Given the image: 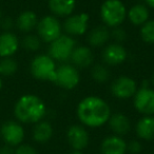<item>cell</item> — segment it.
Listing matches in <instances>:
<instances>
[{"label":"cell","instance_id":"cell-1","mask_svg":"<svg viewBox=\"0 0 154 154\" xmlns=\"http://www.w3.org/2000/svg\"><path fill=\"white\" fill-rule=\"evenodd\" d=\"M76 114L84 126L98 128L108 122L111 109L105 99L98 96H87L79 101Z\"/></svg>","mask_w":154,"mask_h":154},{"label":"cell","instance_id":"cell-2","mask_svg":"<svg viewBox=\"0 0 154 154\" xmlns=\"http://www.w3.org/2000/svg\"><path fill=\"white\" fill-rule=\"evenodd\" d=\"M47 113L43 100L34 94L22 95L15 103L14 115L18 122L24 124H37L43 119Z\"/></svg>","mask_w":154,"mask_h":154},{"label":"cell","instance_id":"cell-3","mask_svg":"<svg viewBox=\"0 0 154 154\" xmlns=\"http://www.w3.org/2000/svg\"><path fill=\"white\" fill-rule=\"evenodd\" d=\"M127 8L122 0H106L100 7V18L106 26H120L127 18Z\"/></svg>","mask_w":154,"mask_h":154},{"label":"cell","instance_id":"cell-4","mask_svg":"<svg viewBox=\"0 0 154 154\" xmlns=\"http://www.w3.org/2000/svg\"><path fill=\"white\" fill-rule=\"evenodd\" d=\"M56 63L55 60L49 55L40 54L34 57L30 64V71L35 79L42 82H54L56 74Z\"/></svg>","mask_w":154,"mask_h":154},{"label":"cell","instance_id":"cell-5","mask_svg":"<svg viewBox=\"0 0 154 154\" xmlns=\"http://www.w3.org/2000/svg\"><path fill=\"white\" fill-rule=\"evenodd\" d=\"M75 47H76V41L72 36L61 34L57 39L50 43L49 56L57 61H68L70 60Z\"/></svg>","mask_w":154,"mask_h":154},{"label":"cell","instance_id":"cell-6","mask_svg":"<svg viewBox=\"0 0 154 154\" xmlns=\"http://www.w3.org/2000/svg\"><path fill=\"white\" fill-rule=\"evenodd\" d=\"M37 33L41 41L51 43L61 35L62 26L60 21L53 15L42 17L37 24Z\"/></svg>","mask_w":154,"mask_h":154},{"label":"cell","instance_id":"cell-7","mask_svg":"<svg viewBox=\"0 0 154 154\" xmlns=\"http://www.w3.org/2000/svg\"><path fill=\"white\" fill-rule=\"evenodd\" d=\"M80 82L79 71L73 64H62L56 69L54 84L64 90L76 88Z\"/></svg>","mask_w":154,"mask_h":154},{"label":"cell","instance_id":"cell-8","mask_svg":"<svg viewBox=\"0 0 154 154\" xmlns=\"http://www.w3.org/2000/svg\"><path fill=\"white\" fill-rule=\"evenodd\" d=\"M0 135L5 145L17 147L24 139V129L18 122L8 120L0 128Z\"/></svg>","mask_w":154,"mask_h":154},{"label":"cell","instance_id":"cell-9","mask_svg":"<svg viewBox=\"0 0 154 154\" xmlns=\"http://www.w3.org/2000/svg\"><path fill=\"white\" fill-rule=\"evenodd\" d=\"M134 108L143 115H154V89L141 86L133 96Z\"/></svg>","mask_w":154,"mask_h":154},{"label":"cell","instance_id":"cell-10","mask_svg":"<svg viewBox=\"0 0 154 154\" xmlns=\"http://www.w3.org/2000/svg\"><path fill=\"white\" fill-rule=\"evenodd\" d=\"M137 91V84L133 78L126 75L117 77L111 85V93L118 99H128L133 97Z\"/></svg>","mask_w":154,"mask_h":154},{"label":"cell","instance_id":"cell-11","mask_svg":"<svg viewBox=\"0 0 154 154\" xmlns=\"http://www.w3.org/2000/svg\"><path fill=\"white\" fill-rule=\"evenodd\" d=\"M89 14L80 13L70 15L63 22V30L70 36H82L88 31Z\"/></svg>","mask_w":154,"mask_h":154},{"label":"cell","instance_id":"cell-12","mask_svg":"<svg viewBox=\"0 0 154 154\" xmlns=\"http://www.w3.org/2000/svg\"><path fill=\"white\" fill-rule=\"evenodd\" d=\"M66 139L71 147L74 150H84L88 147L90 136L87 129L82 125H73L70 126L66 131Z\"/></svg>","mask_w":154,"mask_h":154},{"label":"cell","instance_id":"cell-13","mask_svg":"<svg viewBox=\"0 0 154 154\" xmlns=\"http://www.w3.org/2000/svg\"><path fill=\"white\" fill-rule=\"evenodd\" d=\"M101 57L105 63L109 66H118L126 61L128 53L122 43L112 42L106 45L101 53Z\"/></svg>","mask_w":154,"mask_h":154},{"label":"cell","instance_id":"cell-14","mask_svg":"<svg viewBox=\"0 0 154 154\" xmlns=\"http://www.w3.org/2000/svg\"><path fill=\"white\" fill-rule=\"evenodd\" d=\"M70 60L72 61L73 66H76L77 69H86L93 63L94 55L89 47L79 45L75 47V49L73 50Z\"/></svg>","mask_w":154,"mask_h":154},{"label":"cell","instance_id":"cell-15","mask_svg":"<svg viewBox=\"0 0 154 154\" xmlns=\"http://www.w3.org/2000/svg\"><path fill=\"white\" fill-rule=\"evenodd\" d=\"M100 152L101 154H126L127 143L122 136L110 135L101 141Z\"/></svg>","mask_w":154,"mask_h":154},{"label":"cell","instance_id":"cell-16","mask_svg":"<svg viewBox=\"0 0 154 154\" xmlns=\"http://www.w3.org/2000/svg\"><path fill=\"white\" fill-rule=\"evenodd\" d=\"M19 48L17 36L11 32H5L0 35V57H12Z\"/></svg>","mask_w":154,"mask_h":154},{"label":"cell","instance_id":"cell-17","mask_svg":"<svg viewBox=\"0 0 154 154\" xmlns=\"http://www.w3.org/2000/svg\"><path fill=\"white\" fill-rule=\"evenodd\" d=\"M109 127L115 135L122 136V135H126L131 130V122L130 119L127 115L122 113H114L111 114L109 120Z\"/></svg>","mask_w":154,"mask_h":154},{"label":"cell","instance_id":"cell-18","mask_svg":"<svg viewBox=\"0 0 154 154\" xmlns=\"http://www.w3.org/2000/svg\"><path fill=\"white\" fill-rule=\"evenodd\" d=\"M137 136L143 140L154 139V116L145 115L137 122L135 126Z\"/></svg>","mask_w":154,"mask_h":154},{"label":"cell","instance_id":"cell-19","mask_svg":"<svg viewBox=\"0 0 154 154\" xmlns=\"http://www.w3.org/2000/svg\"><path fill=\"white\" fill-rule=\"evenodd\" d=\"M110 38H111L110 31L108 26H106L105 24L95 26L94 29L91 30V32L88 35L89 43H90L91 47L94 48H100L106 45Z\"/></svg>","mask_w":154,"mask_h":154},{"label":"cell","instance_id":"cell-20","mask_svg":"<svg viewBox=\"0 0 154 154\" xmlns=\"http://www.w3.org/2000/svg\"><path fill=\"white\" fill-rule=\"evenodd\" d=\"M76 7V0H49V8L55 16L68 17Z\"/></svg>","mask_w":154,"mask_h":154},{"label":"cell","instance_id":"cell-21","mask_svg":"<svg viewBox=\"0 0 154 154\" xmlns=\"http://www.w3.org/2000/svg\"><path fill=\"white\" fill-rule=\"evenodd\" d=\"M150 12L147 5H141V3H137V5H133L128 12H127V17L130 20L132 24L136 26H143V23L149 20Z\"/></svg>","mask_w":154,"mask_h":154},{"label":"cell","instance_id":"cell-22","mask_svg":"<svg viewBox=\"0 0 154 154\" xmlns=\"http://www.w3.org/2000/svg\"><path fill=\"white\" fill-rule=\"evenodd\" d=\"M38 17L37 14L33 11H23L19 14V16L16 19V26L18 30H20L23 33H29L33 31L38 24Z\"/></svg>","mask_w":154,"mask_h":154},{"label":"cell","instance_id":"cell-23","mask_svg":"<svg viewBox=\"0 0 154 154\" xmlns=\"http://www.w3.org/2000/svg\"><path fill=\"white\" fill-rule=\"evenodd\" d=\"M53 127L49 122L40 120L35 125L33 129V138L36 143H45L49 141L53 136Z\"/></svg>","mask_w":154,"mask_h":154},{"label":"cell","instance_id":"cell-24","mask_svg":"<svg viewBox=\"0 0 154 154\" xmlns=\"http://www.w3.org/2000/svg\"><path fill=\"white\" fill-rule=\"evenodd\" d=\"M18 70V63L12 57H3L0 60V76L9 77L14 75Z\"/></svg>","mask_w":154,"mask_h":154},{"label":"cell","instance_id":"cell-25","mask_svg":"<svg viewBox=\"0 0 154 154\" xmlns=\"http://www.w3.org/2000/svg\"><path fill=\"white\" fill-rule=\"evenodd\" d=\"M91 76L96 82H106L110 78V71L103 64H96L92 68Z\"/></svg>","mask_w":154,"mask_h":154},{"label":"cell","instance_id":"cell-26","mask_svg":"<svg viewBox=\"0 0 154 154\" xmlns=\"http://www.w3.org/2000/svg\"><path fill=\"white\" fill-rule=\"evenodd\" d=\"M140 36L146 43H154V20H148L141 26Z\"/></svg>","mask_w":154,"mask_h":154},{"label":"cell","instance_id":"cell-27","mask_svg":"<svg viewBox=\"0 0 154 154\" xmlns=\"http://www.w3.org/2000/svg\"><path fill=\"white\" fill-rule=\"evenodd\" d=\"M41 45V39L36 35H26L23 39H22V47L28 51L35 52L37 50L40 49Z\"/></svg>","mask_w":154,"mask_h":154},{"label":"cell","instance_id":"cell-28","mask_svg":"<svg viewBox=\"0 0 154 154\" xmlns=\"http://www.w3.org/2000/svg\"><path fill=\"white\" fill-rule=\"evenodd\" d=\"M110 36H111L112 39H114V42L122 43V41L126 40L127 33L122 28L116 26V28H113V30L110 32Z\"/></svg>","mask_w":154,"mask_h":154},{"label":"cell","instance_id":"cell-29","mask_svg":"<svg viewBox=\"0 0 154 154\" xmlns=\"http://www.w3.org/2000/svg\"><path fill=\"white\" fill-rule=\"evenodd\" d=\"M15 154H38V152L32 146L26 145V143H21V145L17 146L15 150Z\"/></svg>","mask_w":154,"mask_h":154},{"label":"cell","instance_id":"cell-30","mask_svg":"<svg viewBox=\"0 0 154 154\" xmlns=\"http://www.w3.org/2000/svg\"><path fill=\"white\" fill-rule=\"evenodd\" d=\"M141 143L138 140H132L129 143H127V151H129L131 154H139L141 152Z\"/></svg>","mask_w":154,"mask_h":154},{"label":"cell","instance_id":"cell-31","mask_svg":"<svg viewBox=\"0 0 154 154\" xmlns=\"http://www.w3.org/2000/svg\"><path fill=\"white\" fill-rule=\"evenodd\" d=\"M0 24H1V28H2L3 30H5V32H9V31L13 28L14 21L11 17H5V18H1Z\"/></svg>","mask_w":154,"mask_h":154},{"label":"cell","instance_id":"cell-32","mask_svg":"<svg viewBox=\"0 0 154 154\" xmlns=\"http://www.w3.org/2000/svg\"><path fill=\"white\" fill-rule=\"evenodd\" d=\"M0 154H15V151L13 150V147L5 145L0 148Z\"/></svg>","mask_w":154,"mask_h":154},{"label":"cell","instance_id":"cell-33","mask_svg":"<svg viewBox=\"0 0 154 154\" xmlns=\"http://www.w3.org/2000/svg\"><path fill=\"white\" fill-rule=\"evenodd\" d=\"M145 1H146V3H147L148 7L153 8L154 9V0H145Z\"/></svg>","mask_w":154,"mask_h":154},{"label":"cell","instance_id":"cell-34","mask_svg":"<svg viewBox=\"0 0 154 154\" xmlns=\"http://www.w3.org/2000/svg\"><path fill=\"white\" fill-rule=\"evenodd\" d=\"M70 154H84L82 151H79V150H74V151L72 152V153H70Z\"/></svg>","mask_w":154,"mask_h":154},{"label":"cell","instance_id":"cell-35","mask_svg":"<svg viewBox=\"0 0 154 154\" xmlns=\"http://www.w3.org/2000/svg\"><path fill=\"white\" fill-rule=\"evenodd\" d=\"M151 84L154 86V73L152 74V76H151Z\"/></svg>","mask_w":154,"mask_h":154},{"label":"cell","instance_id":"cell-36","mask_svg":"<svg viewBox=\"0 0 154 154\" xmlns=\"http://www.w3.org/2000/svg\"><path fill=\"white\" fill-rule=\"evenodd\" d=\"M2 88V79H1V77H0V90Z\"/></svg>","mask_w":154,"mask_h":154},{"label":"cell","instance_id":"cell-37","mask_svg":"<svg viewBox=\"0 0 154 154\" xmlns=\"http://www.w3.org/2000/svg\"><path fill=\"white\" fill-rule=\"evenodd\" d=\"M1 18H2V15H1V12H0V21H1Z\"/></svg>","mask_w":154,"mask_h":154}]
</instances>
